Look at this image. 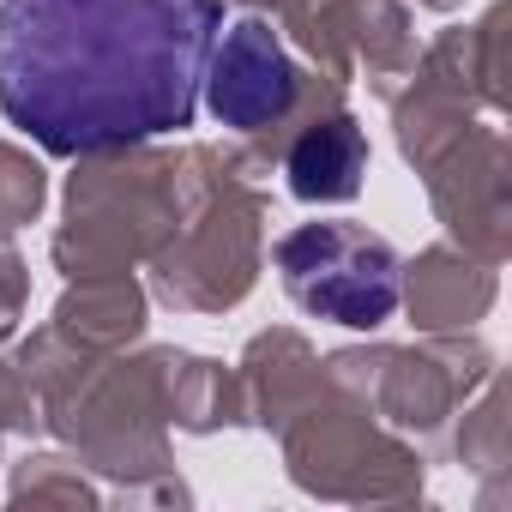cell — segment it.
<instances>
[{
	"instance_id": "cell-1",
	"label": "cell",
	"mask_w": 512,
	"mask_h": 512,
	"mask_svg": "<svg viewBox=\"0 0 512 512\" xmlns=\"http://www.w3.org/2000/svg\"><path fill=\"white\" fill-rule=\"evenodd\" d=\"M217 0H0V115L55 157L193 121Z\"/></svg>"
},
{
	"instance_id": "cell-4",
	"label": "cell",
	"mask_w": 512,
	"mask_h": 512,
	"mask_svg": "<svg viewBox=\"0 0 512 512\" xmlns=\"http://www.w3.org/2000/svg\"><path fill=\"white\" fill-rule=\"evenodd\" d=\"M362 169H368V139L350 115H332L320 127H308L290 151V187L296 199H356L362 187Z\"/></svg>"
},
{
	"instance_id": "cell-2",
	"label": "cell",
	"mask_w": 512,
	"mask_h": 512,
	"mask_svg": "<svg viewBox=\"0 0 512 512\" xmlns=\"http://www.w3.org/2000/svg\"><path fill=\"white\" fill-rule=\"evenodd\" d=\"M278 272L290 296L332 326H380L404 296L398 253L362 223H302L278 241Z\"/></svg>"
},
{
	"instance_id": "cell-3",
	"label": "cell",
	"mask_w": 512,
	"mask_h": 512,
	"mask_svg": "<svg viewBox=\"0 0 512 512\" xmlns=\"http://www.w3.org/2000/svg\"><path fill=\"white\" fill-rule=\"evenodd\" d=\"M199 91L211 97V115L223 127L260 133V127L290 115V103H296V61L284 55L278 31L266 19H235L229 31H217Z\"/></svg>"
}]
</instances>
